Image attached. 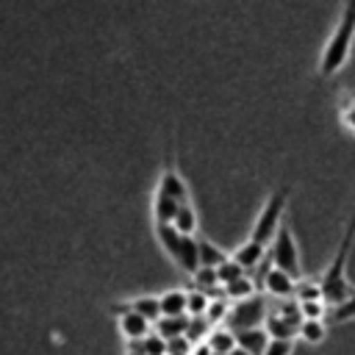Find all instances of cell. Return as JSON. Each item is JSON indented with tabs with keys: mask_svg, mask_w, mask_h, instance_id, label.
Instances as JSON below:
<instances>
[{
	"mask_svg": "<svg viewBox=\"0 0 355 355\" xmlns=\"http://www.w3.org/2000/svg\"><path fill=\"white\" fill-rule=\"evenodd\" d=\"M341 122L355 133V108H344V114H341Z\"/></svg>",
	"mask_w": 355,
	"mask_h": 355,
	"instance_id": "obj_28",
	"label": "cell"
},
{
	"mask_svg": "<svg viewBox=\"0 0 355 355\" xmlns=\"http://www.w3.org/2000/svg\"><path fill=\"white\" fill-rule=\"evenodd\" d=\"M327 336V324L324 322H316V319H302L300 324V338L308 341V344H322Z\"/></svg>",
	"mask_w": 355,
	"mask_h": 355,
	"instance_id": "obj_21",
	"label": "cell"
},
{
	"mask_svg": "<svg viewBox=\"0 0 355 355\" xmlns=\"http://www.w3.org/2000/svg\"><path fill=\"white\" fill-rule=\"evenodd\" d=\"M197 244H200V266L219 269L225 261H230V252H227V250H219L214 241H208V239H197Z\"/></svg>",
	"mask_w": 355,
	"mask_h": 355,
	"instance_id": "obj_16",
	"label": "cell"
},
{
	"mask_svg": "<svg viewBox=\"0 0 355 355\" xmlns=\"http://www.w3.org/2000/svg\"><path fill=\"white\" fill-rule=\"evenodd\" d=\"M208 305H211V297L194 288V291H189V302H186V316H189V319H197V316H205V311H208Z\"/></svg>",
	"mask_w": 355,
	"mask_h": 355,
	"instance_id": "obj_22",
	"label": "cell"
},
{
	"mask_svg": "<svg viewBox=\"0 0 355 355\" xmlns=\"http://www.w3.org/2000/svg\"><path fill=\"white\" fill-rule=\"evenodd\" d=\"M261 288H263L269 297H275V300L283 302V300H291V297H294V291H297V280H294L291 275H286V272L269 266V269H263Z\"/></svg>",
	"mask_w": 355,
	"mask_h": 355,
	"instance_id": "obj_6",
	"label": "cell"
},
{
	"mask_svg": "<svg viewBox=\"0 0 355 355\" xmlns=\"http://www.w3.org/2000/svg\"><path fill=\"white\" fill-rule=\"evenodd\" d=\"M172 227H175L180 236H194V233H197L200 216H197V208L191 205V200H189V202H180V208H178V214H175V219H172Z\"/></svg>",
	"mask_w": 355,
	"mask_h": 355,
	"instance_id": "obj_14",
	"label": "cell"
},
{
	"mask_svg": "<svg viewBox=\"0 0 355 355\" xmlns=\"http://www.w3.org/2000/svg\"><path fill=\"white\" fill-rule=\"evenodd\" d=\"M288 191H291L288 186H280V189H275L266 197L263 208L258 211V216L252 222L250 241H255V244H261V247L269 250V244L275 241V236H277V230L283 225V214H286V205H288Z\"/></svg>",
	"mask_w": 355,
	"mask_h": 355,
	"instance_id": "obj_3",
	"label": "cell"
},
{
	"mask_svg": "<svg viewBox=\"0 0 355 355\" xmlns=\"http://www.w3.org/2000/svg\"><path fill=\"white\" fill-rule=\"evenodd\" d=\"M211 355H216V352H211Z\"/></svg>",
	"mask_w": 355,
	"mask_h": 355,
	"instance_id": "obj_32",
	"label": "cell"
},
{
	"mask_svg": "<svg viewBox=\"0 0 355 355\" xmlns=\"http://www.w3.org/2000/svg\"><path fill=\"white\" fill-rule=\"evenodd\" d=\"M294 297H297V302H322V286H319V283L300 280Z\"/></svg>",
	"mask_w": 355,
	"mask_h": 355,
	"instance_id": "obj_23",
	"label": "cell"
},
{
	"mask_svg": "<svg viewBox=\"0 0 355 355\" xmlns=\"http://www.w3.org/2000/svg\"><path fill=\"white\" fill-rule=\"evenodd\" d=\"M230 355H247V352H244V349H239V347H236V349H233V352H230Z\"/></svg>",
	"mask_w": 355,
	"mask_h": 355,
	"instance_id": "obj_31",
	"label": "cell"
},
{
	"mask_svg": "<svg viewBox=\"0 0 355 355\" xmlns=\"http://www.w3.org/2000/svg\"><path fill=\"white\" fill-rule=\"evenodd\" d=\"M186 302H189V291H183V288H169V291L158 294L161 316H166V319L186 316Z\"/></svg>",
	"mask_w": 355,
	"mask_h": 355,
	"instance_id": "obj_13",
	"label": "cell"
},
{
	"mask_svg": "<svg viewBox=\"0 0 355 355\" xmlns=\"http://www.w3.org/2000/svg\"><path fill=\"white\" fill-rule=\"evenodd\" d=\"M155 189H158V191H164V194H169V197H175L178 202H189V200H191L189 186H186V180L180 178V172H178V166H175L172 161H166V164H164V169H161V175H158Z\"/></svg>",
	"mask_w": 355,
	"mask_h": 355,
	"instance_id": "obj_8",
	"label": "cell"
},
{
	"mask_svg": "<svg viewBox=\"0 0 355 355\" xmlns=\"http://www.w3.org/2000/svg\"><path fill=\"white\" fill-rule=\"evenodd\" d=\"M269 261H272V266H275V269H280V272L291 275L294 280L300 277V272H302V263H300V244H297L294 230H291V225H288V222H283V225H280V230H277L275 241L269 244Z\"/></svg>",
	"mask_w": 355,
	"mask_h": 355,
	"instance_id": "obj_4",
	"label": "cell"
},
{
	"mask_svg": "<svg viewBox=\"0 0 355 355\" xmlns=\"http://www.w3.org/2000/svg\"><path fill=\"white\" fill-rule=\"evenodd\" d=\"M153 233H155V239H158L161 250L166 252V258L172 261V258L178 255V247H180L183 236H180V233H178L172 225H153Z\"/></svg>",
	"mask_w": 355,
	"mask_h": 355,
	"instance_id": "obj_15",
	"label": "cell"
},
{
	"mask_svg": "<svg viewBox=\"0 0 355 355\" xmlns=\"http://www.w3.org/2000/svg\"><path fill=\"white\" fill-rule=\"evenodd\" d=\"M125 355H144V352H139V349H130V347H128V349H125Z\"/></svg>",
	"mask_w": 355,
	"mask_h": 355,
	"instance_id": "obj_30",
	"label": "cell"
},
{
	"mask_svg": "<svg viewBox=\"0 0 355 355\" xmlns=\"http://www.w3.org/2000/svg\"><path fill=\"white\" fill-rule=\"evenodd\" d=\"M266 300L252 294L241 302H233L230 311H227V319H225V327L239 333V330H255V327H263L266 322Z\"/></svg>",
	"mask_w": 355,
	"mask_h": 355,
	"instance_id": "obj_5",
	"label": "cell"
},
{
	"mask_svg": "<svg viewBox=\"0 0 355 355\" xmlns=\"http://www.w3.org/2000/svg\"><path fill=\"white\" fill-rule=\"evenodd\" d=\"M252 294H255V280H252L250 275H244V277H239V280L222 286V297H225V300H233V302H241V300H247V297H252Z\"/></svg>",
	"mask_w": 355,
	"mask_h": 355,
	"instance_id": "obj_19",
	"label": "cell"
},
{
	"mask_svg": "<svg viewBox=\"0 0 355 355\" xmlns=\"http://www.w3.org/2000/svg\"><path fill=\"white\" fill-rule=\"evenodd\" d=\"M191 280H194V288H197V291H202V294H208V297H211V288L222 286V283H219L216 269H211V266H200V269L191 275Z\"/></svg>",
	"mask_w": 355,
	"mask_h": 355,
	"instance_id": "obj_20",
	"label": "cell"
},
{
	"mask_svg": "<svg viewBox=\"0 0 355 355\" xmlns=\"http://www.w3.org/2000/svg\"><path fill=\"white\" fill-rule=\"evenodd\" d=\"M263 255H266V247H261V244H255V241H250V239H247L244 244H239V247L230 252V258H233L247 275L263 261Z\"/></svg>",
	"mask_w": 355,
	"mask_h": 355,
	"instance_id": "obj_11",
	"label": "cell"
},
{
	"mask_svg": "<svg viewBox=\"0 0 355 355\" xmlns=\"http://www.w3.org/2000/svg\"><path fill=\"white\" fill-rule=\"evenodd\" d=\"M111 313H139L150 322H158L161 319V305H158V297L155 294H147V297H133V300H125V302H114L108 305Z\"/></svg>",
	"mask_w": 355,
	"mask_h": 355,
	"instance_id": "obj_7",
	"label": "cell"
},
{
	"mask_svg": "<svg viewBox=\"0 0 355 355\" xmlns=\"http://www.w3.org/2000/svg\"><path fill=\"white\" fill-rule=\"evenodd\" d=\"M227 311H230V305H227V300H225V297L211 300V305H208V311H205L208 324H211V327H216L219 322H225V319H227Z\"/></svg>",
	"mask_w": 355,
	"mask_h": 355,
	"instance_id": "obj_24",
	"label": "cell"
},
{
	"mask_svg": "<svg viewBox=\"0 0 355 355\" xmlns=\"http://www.w3.org/2000/svg\"><path fill=\"white\" fill-rule=\"evenodd\" d=\"M352 42H355V0L341 6L338 22L319 53V78L322 80H330L333 75H338L344 69V64L352 53Z\"/></svg>",
	"mask_w": 355,
	"mask_h": 355,
	"instance_id": "obj_2",
	"label": "cell"
},
{
	"mask_svg": "<svg viewBox=\"0 0 355 355\" xmlns=\"http://www.w3.org/2000/svg\"><path fill=\"white\" fill-rule=\"evenodd\" d=\"M116 327H119V336H122L128 344H139V341H144V338L150 336L153 322L144 319V316H139V313H119Z\"/></svg>",
	"mask_w": 355,
	"mask_h": 355,
	"instance_id": "obj_9",
	"label": "cell"
},
{
	"mask_svg": "<svg viewBox=\"0 0 355 355\" xmlns=\"http://www.w3.org/2000/svg\"><path fill=\"white\" fill-rule=\"evenodd\" d=\"M330 316V322L333 324H341V322H349V319H355V294L341 305V308H336V311H330L327 313Z\"/></svg>",
	"mask_w": 355,
	"mask_h": 355,
	"instance_id": "obj_26",
	"label": "cell"
},
{
	"mask_svg": "<svg viewBox=\"0 0 355 355\" xmlns=\"http://www.w3.org/2000/svg\"><path fill=\"white\" fill-rule=\"evenodd\" d=\"M294 352V338H269L263 355H291Z\"/></svg>",
	"mask_w": 355,
	"mask_h": 355,
	"instance_id": "obj_27",
	"label": "cell"
},
{
	"mask_svg": "<svg viewBox=\"0 0 355 355\" xmlns=\"http://www.w3.org/2000/svg\"><path fill=\"white\" fill-rule=\"evenodd\" d=\"M236 336V347L244 349L247 355H263L266 352V344H269V333L263 327H255V330H239L233 333Z\"/></svg>",
	"mask_w": 355,
	"mask_h": 355,
	"instance_id": "obj_12",
	"label": "cell"
},
{
	"mask_svg": "<svg viewBox=\"0 0 355 355\" xmlns=\"http://www.w3.org/2000/svg\"><path fill=\"white\" fill-rule=\"evenodd\" d=\"M180 202L164 191H153V200H150V216H153V225H172L175 214H178Z\"/></svg>",
	"mask_w": 355,
	"mask_h": 355,
	"instance_id": "obj_10",
	"label": "cell"
},
{
	"mask_svg": "<svg viewBox=\"0 0 355 355\" xmlns=\"http://www.w3.org/2000/svg\"><path fill=\"white\" fill-rule=\"evenodd\" d=\"M205 344H208L211 352H216V355H230V352L236 349V336H233V330H227V327H214V330L208 333Z\"/></svg>",
	"mask_w": 355,
	"mask_h": 355,
	"instance_id": "obj_17",
	"label": "cell"
},
{
	"mask_svg": "<svg viewBox=\"0 0 355 355\" xmlns=\"http://www.w3.org/2000/svg\"><path fill=\"white\" fill-rule=\"evenodd\" d=\"M216 275H219V283H222V286H227V283H233V280L244 277L247 272H244V269H241V266H239V263L230 258V261H225V263L216 269Z\"/></svg>",
	"mask_w": 355,
	"mask_h": 355,
	"instance_id": "obj_25",
	"label": "cell"
},
{
	"mask_svg": "<svg viewBox=\"0 0 355 355\" xmlns=\"http://www.w3.org/2000/svg\"><path fill=\"white\" fill-rule=\"evenodd\" d=\"M191 355H211V347L202 341V344H197V347H194V352H191Z\"/></svg>",
	"mask_w": 355,
	"mask_h": 355,
	"instance_id": "obj_29",
	"label": "cell"
},
{
	"mask_svg": "<svg viewBox=\"0 0 355 355\" xmlns=\"http://www.w3.org/2000/svg\"><path fill=\"white\" fill-rule=\"evenodd\" d=\"M186 327H189V316H175V319H166L161 316L155 322V330L164 341H172V338H183L186 336Z\"/></svg>",
	"mask_w": 355,
	"mask_h": 355,
	"instance_id": "obj_18",
	"label": "cell"
},
{
	"mask_svg": "<svg viewBox=\"0 0 355 355\" xmlns=\"http://www.w3.org/2000/svg\"><path fill=\"white\" fill-rule=\"evenodd\" d=\"M352 244H355V211L347 222V230L338 241V250L330 261V266L324 269L319 286H322V302L327 305V311H336L341 308L352 294H355V286L347 280V263H349V252H352Z\"/></svg>",
	"mask_w": 355,
	"mask_h": 355,
	"instance_id": "obj_1",
	"label": "cell"
}]
</instances>
